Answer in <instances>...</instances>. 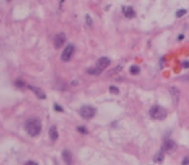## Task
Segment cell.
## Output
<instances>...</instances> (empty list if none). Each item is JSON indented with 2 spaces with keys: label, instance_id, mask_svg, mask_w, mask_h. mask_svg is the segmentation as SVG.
<instances>
[{
  "label": "cell",
  "instance_id": "7c38bea8",
  "mask_svg": "<svg viewBox=\"0 0 189 165\" xmlns=\"http://www.w3.org/2000/svg\"><path fill=\"white\" fill-rule=\"evenodd\" d=\"M164 160V151H158L157 154L154 155V157H153V161L154 162H162Z\"/></svg>",
  "mask_w": 189,
  "mask_h": 165
},
{
  "label": "cell",
  "instance_id": "44dd1931",
  "mask_svg": "<svg viewBox=\"0 0 189 165\" xmlns=\"http://www.w3.org/2000/svg\"><path fill=\"white\" fill-rule=\"evenodd\" d=\"M54 110H56V111H60V112H62V111H64V108H62V107L61 106H58V105H54Z\"/></svg>",
  "mask_w": 189,
  "mask_h": 165
},
{
  "label": "cell",
  "instance_id": "5bb4252c",
  "mask_svg": "<svg viewBox=\"0 0 189 165\" xmlns=\"http://www.w3.org/2000/svg\"><path fill=\"white\" fill-rule=\"evenodd\" d=\"M130 72L132 74V75H137V74H140V67L139 66H135V64H132L130 67Z\"/></svg>",
  "mask_w": 189,
  "mask_h": 165
},
{
  "label": "cell",
  "instance_id": "4fadbf2b",
  "mask_svg": "<svg viewBox=\"0 0 189 165\" xmlns=\"http://www.w3.org/2000/svg\"><path fill=\"white\" fill-rule=\"evenodd\" d=\"M49 138H51L52 141H57V138H58V131H57L56 126H51V129H49Z\"/></svg>",
  "mask_w": 189,
  "mask_h": 165
},
{
  "label": "cell",
  "instance_id": "ba28073f",
  "mask_svg": "<svg viewBox=\"0 0 189 165\" xmlns=\"http://www.w3.org/2000/svg\"><path fill=\"white\" fill-rule=\"evenodd\" d=\"M27 88L31 90V92H34L38 98H40V99H44L45 98V93L43 92L40 88H36V87H34V85H27Z\"/></svg>",
  "mask_w": 189,
  "mask_h": 165
},
{
  "label": "cell",
  "instance_id": "7a4b0ae2",
  "mask_svg": "<svg viewBox=\"0 0 189 165\" xmlns=\"http://www.w3.org/2000/svg\"><path fill=\"white\" fill-rule=\"evenodd\" d=\"M149 115L152 119H155V120H163V119L167 118V110L163 108L159 105H154V106L150 107L149 110Z\"/></svg>",
  "mask_w": 189,
  "mask_h": 165
},
{
  "label": "cell",
  "instance_id": "277c9868",
  "mask_svg": "<svg viewBox=\"0 0 189 165\" xmlns=\"http://www.w3.org/2000/svg\"><path fill=\"white\" fill-rule=\"evenodd\" d=\"M74 54V45L73 44H69L68 47L62 51V54H61V61L62 62H69L71 59Z\"/></svg>",
  "mask_w": 189,
  "mask_h": 165
},
{
  "label": "cell",
  "instance_id": "d6986e66",
  "mask_svg": "<svg viewBox=\"0 0 189 165\" xmlns=\"http://www.w3.org/2000/svg\"><path fill=\"white\" fill-rule=\"evenodd\" d=\"M76 129H78V131H79V133H82V134H87V133H88V130L84 128V126H78Z\"/></svg>",
  "mask_w": 189,
  "mask_h": 165
},
{
  "label": "cell",
  "instance_id": "9c48e42d",
  "mask_svg": "<svg viewBox=\"0 0 189 165\" xmlns=\"http://www.w3.org/2000/svg\"><path fill=\"white\" fill-rule=\"evenodd\" d=\"M170 92H171V97H172V102H174V105H178L179 103V95H180L179 92H180V90H179L176 87H171Z\"/></svg>",
  "mask_w": 189,
  "mask_h": 165
},
{
  "label": "cell",
  "instance_id": "9a60e30c",
  "mask_svg": "<svg viewBox=\"0 0 189 165\" xmlns=\"http://www.w3.org/2000/svg\"><path fill=\"white\" fill-rule=\"evenodd\" d=\"M87 74H90V75H100V74H101V71H99L96 67H93V68H88Z\"/></svg>",
  "mask_w": 189,
  "mask_h": 165
},
{
  "label": "cell",
  "instance_id": "30bf717a",
  "mask_svg": "<svg viewBox=\"0 0 189 165\" xmlns=\"http://www.w3.org/2000/svg\"><path fill=\"white\" fill-rule=\"evenodd\" d=\"M123 14H124V17H127V18H133L136 16L135 9L132 7H123Z\"/></svg>",
  "mask_w": 189,
  "mask_h": 165
},
{
  "label": "cell",
  "instance_id": "8fae6325",
  "mask_svg": "<svg viewBox=\"0 0 189 165\" xmlns=\"http://www.w3.org/2000/svg\"><path fill=\"white\" fill-rule=\"evenodd\" d=\"M62 159H64L66 165H71V154L69 150H64L62 151Z\"/></svg>",
  "mask_w": 189,
  "mask_h": 165
},
{
  "label": "cell",
  "instance_id": "52a82bcc",
  "mask_svg": "<svg viewBox=\"0 0 189 165\" xmlns=\"http://www.w3.org/2000/svg\"><path fill=\"white\" fill-rule=\"evenodd\" d=\"M176 148V143L174 142L172 139H167L164 141L163 146H162V151H172V150H175Z\"/></svg>",
  "mask_w": 189,
  "mask_h": 165
},
{
  "label": "cell",
  "instance_id": "8992f818",
  "mask_svg": "<svg viewBox=\"0 0 189 165\" xmlns=\"http://www.w3.org/2000/svg\"><path fill=\"white\" fill-rule=\"evenodd\" d=\"M109 64H110V59L107 58V57H101L96 63V68L99 71H101V72H104V70L109 66Z\"/></svg>",
  "mask_w": 189,
  "mask_h": 165
},
{
  "label": "cell",
  "instance_id": "6da1fadb",
  "mask_svg": "<svg viewBox=\"0 0 189 165\" xmlns=\"http://www.w3.org/2000/svg\"><path fill=\"white\" fill-rule=\"evenodd\" d=\"M25 130L27 134L31 135V137L39 135L40 131H42V123H40V120L36 118H31V119H29V120H26Z\"/></svg>",
  "mask_w": 189,
  "mask_h": 165
},
{
  "label": "cell",
  "instance_id": "5b68a950",
  "mask_svg": "<svg viewBox=\"0 0 189 165\" xmlns=\"http://www.w3.org/2000/svg\"><path fill=\"white\" fill-rule=\"evenodd\" d=\"M65 41H66V36H65V34H62V32L57 34L56 36H54V40H53L54 48H56V49H60V48H61L62 45L65 44Z\"/></svg>",
  "mask_w": 189,
  "mask_h": 165
},
{
  "label": "cell",
  "instance_id": "603a6c76",
  "mask_svg": "<svg viewBox=\"0 0 189 165\" xmlns=\"http://www.w3.org/2000/svg\"><path fill=\"white\" fill-rule=\"evenodd\" d=\"M183 67H184V68H189V61L183 62Z\"/></svg>",
  "mask_w": 189,
  "mask_h": 165
},
{
  "label": "cell",
  "instance_id": "ac0fdd59",
  "mask_svg": "<svg viewBox=\"0 0 189 165\" xmlns=\"http://www.w3.org/2000/svg\"><path fill=\"white\" fill-rule=\"evenodd\" d=\"M110 93H113V94H119V89L117 87H114V85H111V87L109 88Z\"/></svg>",
  "mask_w": 189,
  "mask_h": 165
},
{
  "label": "cell",
  "instance_id": "ffe728a7",
  "mask_svg": "<svg viewBox=\"0 0 189 165\" xmlns=\"http://www.w3.org/2000/svg\"><path fill=\"white\" fill-rule=\"evenodd\" d=\"M86 21H87V25L88 26H92V20H91L90 14H86Z\"/></svg>",
  "mask_w": 189,
  "mask_h": 165
},
{
  "label": "cell",
  "instance_id": "7402d4cb",
  "mask_svg": "<svg viewBox=\"0 0 189 165\" xmlns=\"http://www.w3.org/2000/svg\"><path fill=\"white\" fill-rule=\"evenodd\" d=\"M183 165H189V157H184L183 162H181Z\"/></svg>",
  "mask_w": 189,
  "mask_h": 165
},
{
  "label": "cell",
  "instance_id": "3957f363",
  "mask_svg": "<svg viewBox=\"0 0 189 165\" xmlns=\"http://www.w3.org/2000/svg\"><path fill=\"white\" fill-rule=\"evenodd\" d=\"M79 114H80V116H82L83 119L90 120V119H92L93 116L96 115V108H95L93 106H90V105H84V106L80 107Z\"/></svg>",
  "mask_w": 189,
  "mask_h": 165
},
{
  "label": "cell",
  "instance_id": "d4e9b609",
  "mask_svg": "<svg viewBox=\"0 0 189 165\" xmlns=\"http://www.w3.org/2000/svg\"><path fill=\"white\" fill-rule=\"evenodd\" d=\"M184 39V35H179V40H183Z\"/></svg>",
  "mask_w": 189,
  "mask_h": 165
},
{
  "label": "cell",
  "instance_id": "e0dca14e",
  "mask_svg": "<svg viewBox=\"0 0 189 165\" xmlns=\"http://www.w3.org/2000/svg\"><path fill=\"white\" fill-rule=\"evenodd\" d=\"M186 12H188V11H186V9H179V11L178 12H176V17H178V18H180V17H183V16H185V14H186Z\"/></svg>",
  "mask_w": 189,
  "mask_h": 165
},
{
  "label": "cell",
  "instance_id": "cb8c5ba5",
  "mask_svg": "<svg viewBox=\"0 0 189 165\" xmlns=\"http://www.w3.org/2000/svg\"><path fill=\"white\" fill-rule=\"evenodd\" d=\"M25 165H38V164H36V162H35V161H27Z\"/></svg>",
  "mask_w": 189,
  "mask_h": 165
},
{
  "label": "cell",
  "instance_id": "2e32d148",
  "mask_svg": "<svg viewBox=\"0 0 189 165\" xmlns=\"http://www.w3.org/2000/svg\"><path fill=\"white\" fill-rule=\"evenodd\" d=\"M14 84H16V87H18V88H27V84L22 80H17Z\"/></svg>",
  "mask_w": 189,
  "mask_h": 165
}]
</instances>
